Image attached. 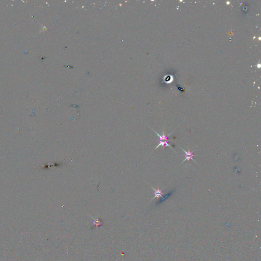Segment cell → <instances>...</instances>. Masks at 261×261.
<instances>
[{
	"instance_id": "obj_2",
	"label": "cell",
	"mask_w": 261,
	"mask_h": 261,
	"mask_svg": "<svg viewBox=\"0 0 261 261\" xmlns=\"http://www.w3.org/2000/svg\"><path fill=\"white\" fill-rule=\"evenodd\" d=\"M154 131V132H155V133L158 135V137H159V141H162V140H165V141H169V138H168V136L170 135V134L172 133V132L171 133H170L168 135V136H166V135L165 134V133H164V131L163 132V133H162V135H159L158 133H157V132H155V131Z\"/></svg>"
},
{
	"instance_id": "obj_4",
	"label": "cell",
	"mask_w": 261,
	"mask_h": 261,
	"mask_svg": "<svg viewBox=\"0 0 261 261\" xmlns=\"http://www.w3.org/2000/svg\"><path fill=\"white\" fill-rule=\"evenodd\" d=\"M168 142L169 141H159V143L158 144V145L156 147L155 150H156V149H157V148H158L160 146H163V147H164L165 146H169L172 149L174 150L173 149V148L172 147V146L168 143Z\"/></svg>"
},
{
	"instance_id": "obj_3",
	"label": "cell",
	"mask_w": 261,
	"mask_h": 261,
	"mask_svg": "<svg viewBox=\"0 0 261 261\" xmlns=\"http://www.w3.org/2000/svg\"><path fill=\"white\" fill-rule=\"evenodd\" d=\"M152 188L154 190V197H153V198H152V200L155 198H159V197H162V198L163 197L162 195L164 194V193L162 192V191L161 190H160L159 188L157 190L155 189L153 187H152Z\"/></svg>"
},
{
	"instance_id": "obj_1",
	"label": "cell",
	"mask_w": 261,
	"mask_h": 261,
	"mask_svg": "<svg viewBox=\"0 0 261 261\" xmlns=\"http://www.w3.org/2000/svg\"><path fill=\"white\" fill-rule=\"evenodd\" d=\"M181 149L184 151V152H185V159L183 160V161L182 162V163H183L184 162H185L186 160L190 161V160H193L194 162L196 163V161H195V160L193 159V156H194V155H193V152H194V150L193 151H192V152H191V151H190L189 149L188 150V151H185V150H184V149H183L182 147H181Z\"/></svg>"
}]
</instances>
